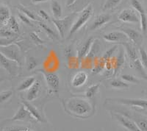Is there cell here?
<instances>
[{
    "instance_id": "1",
    "label": "cell",
    "mask_w": 147,
    "mask_h": 131,
    "mask_svg": "<svg viewBox=\"0 0 147 131\" xmlns=\"http://www.w3.org/2000/svg\"><path fill=\"white\" fill-rule=\"evenodd\" d=\"M63 105L65 111L71 116L78 118H88L94 112V107L88 99L81 97L65 99Z\"/></svg>"
},
{
    "instance_id": "2",
    "label": "cell",
    "mask_w": 147,
    "mask_h": 131,
    "mask_svg": "<svg viewBox=\"0 0 147 131\" xmlns=\"http://www.w3.org/2000/svg\"><path fill=\"white\" fill-rule=\"evenodd\" d=\"M92 14H93V8H92V5H89L88 7H85L83 10L80 13L79 15L78 18L76 20V22L72 24L71 27L70 29V32H69V36H71V35L75 33L76 32L82 28L85 24L87 23L88 21L89 20L90 17H91Z\"/></svg>"
},
{
    "instance_id": "3",
    "label": "cell",
    "mask_w": 147,
    "mask_h": 131,
    "mask_svg": "<svg viewBox=\"0 0 147 131\" xmlns=\"http://www.w3.org/2000/svg\"><path fill=\"white\" fill-rule=\"evenodd\" d=\"M0 52L8 59L17 63L19 66L22 63L21 52L15 44H10L7 47H0Z\"/></svg>"
},
{
    "instance_id": "4",
    "label": "cell",
    "mask_w": 147,
    "mask_h": 131,
    "mask_svg": "<svg viewBox=\"0 0 147 131\" xmlns=\"http://www.w3.org/2000/svg\"><path fill=\"white\" fill-rule=\"evenodd\" d=\"M40 72L43 74L49 87L55 93L58 92L60 88V78L58 76L52 72H46V71L40 70Z\"/></svg>"
},
{
    "instance_id": "5",
    "label": "cell",
    "mask_w": 147,
    "mask_h": 131,
    "mask_svg": "<svg viewBox=\"0 0 147 131\" xmlns=\"http://www.w3.org/2000/svg\"><path fill=\"white\" fill-rule=\"evenodd\" d=\"M0 66L7 71L9 74L15 76L18 72L19 65L17 63L6 57L0 52Z\"/></svg>"
},
{
    "instance_id": "6",
    "label": "cell",
    "mask_w": 147,
    "mask_h": 131,
    "mask_svg": "<svg viewBox=\"0 0 147 131\" xmlns=\"http://www.w3.org/2000/svg\"><path fill=\"white\" fill-rule=\"evenodd\" d=\"M110 100L114 101L122 105H130L133 107H138L143 109L147 110V99H130V98H117Z\"/></svg>"
},
{
    "instance_id": "7",
    "label": "cell",
    "mask_w": 147,
    "mask_h": 131,
    "mask_svg": "<svg viewBox=\"0 0 147 131\" xmlns=\"http://www.w3.org/2000/svg\"><path fill=\"white\" fill-rule=\"evenodd\" d=\"M103 38L106 41L110 43L119 42L121 44H123L124 42H129V39L127 37V35L122 31L110 32L106 35H104Z\"/></svg>"
},
{
    "instance_id": "8",
    "label": "cell",
    "mask_w": 147,
    "mask_h": 131,
    "mask_svg": "<svg viewBox=\"0 0 147 131\" xmlns=\"http://www.w3.org/2000/svg\"><path fill=\"white\" fill-rule=\"evenodd\" d=\"M114 116L122 126L129 131H140L136 123L133 120H130L129 116L122 113H114Z\"/></svg>"
},
{
    "instance_id": "9",
    "label": "cell",
    "mask_w": 147,
    "mask_h": 131,
    "mask_svg": "<svg viewBox=\"0 0 147 131\" xmlns=\"http://www.w3.org/2000/svg\"><path fill=\"white\" fill-rule=\"evenodd\" d=\"M119 19L127 23H138L140 18L136 10L132 9H124L119 15Z\"/></svg>"
},
{
    "instance_id": "10",
    "label": "cell",
    "mask_w": 147,
    "mask_h": 131,
    "mask_svg": "<svg viewBox=\"0 0 147 131\" xmlns=\"http://www.w3.org/2000/svg\"><path fill=\"white\" fill-rule=\"evenodd\" d=\"M72 16H68L65 17V18L63 19H52V22L55 24V27H57V30H58L60 36H61L62 38H63L64 35H65V30H66L68 26H69Z\"/></svg>"
},
{
    "instance_id": "11",
    "label": "cell",
    "mask_w": 147,
    "mask_h": 131,
    "mask_svg": "<svg viewBox=\"0 0 147 131\" xmlns=\"http://www.w3.org/2000/svg\"><path fill=\"white\" fill-rule=\"evenodd\" d=\"M121 31L124 32L127 37L129 38V41H132V42L137 46H140V44L143 42L142 35L139 33L137 30L132 28H128V27H124L121 28Z\"/></svg>"
},
{
    "instance_id": "12",
    "label": "cell",
    "mask_w": 147,
    "mask_h": 131,
    "mask_svg": "<svg viewBox=\"0 0 147 131\" xmlns=\"http://www.w3.org/2000/svg\"><path fill=\"white\" fill-rule=\"evenodd\" d=\"M110 19H111V16L109 14H101V15L97 16L90 27V30H95L100 28L105 24L108 23Z\"/></svg>"
},
{
    "instance_id": "13",
    "label": "cell",
    "mask_w": 147,
    "mask_h": 131,
    "mask_svg": "<svg viewBox=\"0 0 147 131\" xmlns=\"http://www.w3.org/2000/svg\"><path fill=\"white\" fill-rule=\"evenodd\" d=\"M88 80V74L85 72H78L73 76L71 85L74 88H79L86 83Z\"/></svg>"
},
{
    "instance_id": "14",
    "label": "cell",
    "mask_w": 147,
    "mask_h": 131,
    "mask_svg": "<svg viewBox=\"0 0 147 131\" xmlns=\"http://www.w3.org/2000/svg\"><path fill=\"white\" fill-rule=\"evenodd\" d=\"M22 104H23V105L26 108V109L28 111V112L30 113V115L32 116V117L33 118L34 120H36L37 122H44V118L42 117L41 114H40V113H39V111H38L31 103H29V101L22 100Z\"/></svg>"
},
{
    "instance_id": "15",
    "label": "cell",
    "mask_w": 147,
    "mask_h": 131,
    "mask_svg": "<svg viewBox=\"0 0 147 131\" xmlns=\"http://www.w3.org/2000/svg\"><path fill=\"white\" fill-rule=\"evenodd\" d=\"M94 42V38L93 37H90L86 41V42L84 44V45L82 46V48H81L78 52V55H77V58H78L79 61H82L84 58H85L86 56L88 55V54L90 52V49H91L92 45Z\"/></svg>"
},
{
    "instance_id": "16",
    "label": "cell",
    "mask_w": 147,
    "mask_h": 131,
    "mask_svg": "<svg viewBox=\"0 0 147 131\" xmlns=\"http://www.w3.org/2000/svg\"><path fill=\"white\" fill-rule=\"evenodd\" d=\"M31 115L28 112L26 108L24 105H22L19 109L17 111L13 117L10 119V121H24V120H30L31 118Z\"/></svg>"
},
{
    "instance_id": "17",
    "label": "cell",
    "mask_w": 147,
    "mask_h": 131,
    "mask_svg": "<svg viewBox=\"0 0 147 131\" xmlns=\"http://www.w3.org/2000/svg\"><path fill=\"white\" fill-rule=\"evenodd\" d=\"M40 89V82L39 80H35L34 84L32 85L30 89L28 90V92L27 94V99L29 102L34 101L38 96L39 92Z\"/></svg>"
},
{
    "instance_id": "18",
    "label": "cell",
    "mask_w": 147,
    "mask_h": 131,
    "mask_svg": "<svg viewBox=\"0 0 147 131\" xmlns=\"http://www.w3.org/2000/svg\"><path fill=\"white\" fill-rule=\"evenodd\" d=\"M122 45L124 46V49L126 50L127 55H128L129 58L131 61V62H134L136 61L137 59H138V54L136 50V49L129 42H124L121 44Z\"/></svg>"
},
{
    "instance_id": "19",
    "label": "cell",
    "mask_w": 147,
    "mask_h": 131,
    "mask_svg": "<svg viewBox=\"0 0 147 131\" xmlns=\"http://www.w3.org/2000/svg\"><path fill=\"white\" fill-rule=\"evenodd\" d=\"M132 66H133L134 69L137 71V72L138 73L139 75L142 77L143 79H144L146 81H147V72L146 71V69H144V66L142 65V63L140 62V59H137L136 61L132 62Z\"/></svg>"
},
{
    "instance_id": "20",
    "label": "cell",
    "mask_w": 147,
    "mask_h": 131,
    "mask_svg": "<svg viewBox=\"0 0 147 131\" xmlns=\"http://www.w3.org/2000/svg\"><path fill=\"white\" fill-rule=\"evenodd\" d=\"M10 12L8 7L5 5L0 6V24H6L10 18Z\"/></svg>"
},
{
    "instance_id": "21",
    "label": "cell",
    "mask_w": 147,
    "mask_h": 131,
    "mask_svg": "<svg viewBox=\"0 0 147 131\" xmlns=\"http://www.w3.org/2000/svg\"><path fill=\"white\" fill-rule=\"evenodd\" d=\"M51 9L55 19H60L62 16V6L57 0H52L51 2Z\"/></svg>"
},
{
    "instance_id": "22",
    "label": "cell",
    "mask_w": 147,
    "mask_h": 131,
    "mask_svg": "<svg viewBox=\"0 0 147 131\" xmlns=\"http://www.w3.org/2000/svg\"><path fill=\"white\" fill-rule=\"evenodd\" d=\"M35 78L33 77H30L25 79L24 80L22 81L21 82V84L18 86V91H26V90H29L30 88L34 84V82H35Z\"/></svg>"
},
{
    "instance_id": "23",
    "label": "cell",
    "mask_w": 147,
    "mask_h": 131,
    "mask_svg": "<svg viewBox=\"0 0 147 131\" xmlns=\"http://www.w3.org/2000/svg\"><path fill=\"white\" fill-rule=\"evenodd\" d=\"M7 27H8L10 30H11L12 31L15 33H18L19 32V30H20V27H19V24H18V22H17L16 19L15 17L11 16L10 18L9 19V20L7 22Z\"/></svg>"
},
{
    "instance_id": "24",
    "label": "cell",
    "mask_w": 147,
    "mask_h": 131,
    "mask_svg": "<svg viewBox=\"0 0 147 131\" xmlns=\"http://www.w3.org/2000/svg\"><path fill=\"white\" fill-rule=\"evenodd\" d=\"M99 83H96V84H94L90 86L86 90L85 93V97H87L88 99H92L96 96V94H97L98 91H99Z\"/></svg>"
},
{
    "instance_id": "25",
    "label": "cell",
    "mask_w": 147,
    "mask_h": 131,
    "mask_svg": "<svg viewBox=\"0 0 147 131\" xmlns=\"http://www.w3.org/2000/svg\"><path fill=\"white\" fill-rule=\"evenodd\" d=\"M110 86L111 87L114 88H118V89H124V88H128L129 87V83L126 82L123 80H119V79H115L110 82Z\"/></svg>"
},
{
    "instance_id": "26",
    "label": "cell",
    "mask_w": 147,
    "mask_h": 131,
    "mask_svg": "<svg viewBox=\"0 0 147 131\" xmlns=\"http://www.w3.org/2000/svg\"><path fill=\"white\" fill-rule=\"evenodd\" d=\"M122 0H106L103 5V10H110L116 7L121 2Z\"/></svg>"
},
{
    "instance_id": "27",
    "label": "cell",
    "mask_w": 147,
    "mask_h": 131,
    "mask_svg": "<svg viewBox=\"0 0 147 131\" xmlns=\"http://www.w3.org/2000/svg\"><path fill=\"white\" fill-rule=\"evenodd\" d=\"M130 2L132 6L133 7V8L136 10V11H137L139 15L146 13L144 6H143V5L139 0H130Z\"/></svg>"
},
{
    "instance_id": "28",
    "label": "cell",
    "mask_w": 147,
    "mask_h": 131,
    "mask_svg": "<svg viewBox=\"0 0 147 131\" xmlns=\"http://www.w3.org/2000/svg\"><path fill=\"white\" fill-rule=\"evenodd\" d=\"M16 33L7 27H2L0 28V38H11L15 36Z\"/></svg>"
},
{
    "instance_id": "29",
    "label": "cell",
    "mask_w": 147,
    "mask_h": 131,
    "mask_svg": "<svg viewBox=\"0 0 147 131\" xmlns=\"http://www.w3.org/2000/svg\"><path fill=\"white\" fill-rule=\"evenodd\" d=\"M39 24H40V27L43 28V30L45 31L46 33H47V35L49 36V38H53V39L54 38H58V35H57V33H56V32H55L54 30H52V29H51L49 27H48L47 24H44V23H41V22H40V23H39Z\"/></svg>"
},
{
    "instance_id": "30",
    "label": "cell",
    "mask_w": 147,
    "mask_h": 131,
    "mask_svg": "<svg viewBox=\"0 0 147 131\" xmlns=\"http://www.w3.org/2000/svg\"><path fill=\"white\" fill-rule=\"evenodd\" d=\"M140 28L144 35L147 33V16L146 13L140 14Z\"/></svg>"
},
{
    "instance_id": "31",
    "label": "cell",
    "mask_w": 147,
    "mask_h": 131,
    "mask_svg": "<svg viewBox=\"0 0 147 131\" xmlns=\"http://www.w3.org/2000/svg\"><path fill=\"white\" fill-rule=\"evenodd\" d=\"M121 80L125 81L127 83H133V84H139L140 80L135 76L131 74H123L121 75Z\"/></svg>"
},
{
    "instance_id": "32",
    "label": "cell",
    "mask_w": 147,
    "mask_h": 131,
    "mask_svg": "<svg viewBox=\"0 0 147 131\" xmlns=\"http://www.w3.org/2000/svg\"><path fill=\"white\" fill-rule=\"evenodd\" d=\"M139 54H140V62L144 66V69H146L147 72V52L142 47H140L139 49Z\"/></svg>"
},
{
    "instance_id": "33",
    "label": "cell",
    "mask_w": 147,
    "mask_h": 131,
    "mask_svg": "<svg viewBox=\"0 0 147 131\" xmlns=\"http://www.w3.org/2000/svg\"><path fill=\"white\" fill-rule=\"evenodd\" d=\"M18 8L19 9V10L22 12V14H24V15H25L26 16L28 17L30 19H32V20H34V21L37 20L36 16H35V14H34L32 11H30V10H29L28 9L22 7V6H18Z\"/></svg>"
},
{
    "instance_id": "34",
    "label": "cell",
    "mask_w": 147,
    "mask_h": 131,
    "mask_svg": "<svg viewBox=\"0 0 147 131\" xmlns=\"http://www.w3.org/2000/svg\"><path fill=\"white\" fill-rule=\"evenodd\" d=\"M13 95V91L8 90L0 92V104L5 103V101L8 100Z\"/></svg>"
},
{
    "instance_id": "35",
    "label": "cell",
    "mask_w": 147,
    "mask_h": 131,
    "mask_svg": "<svg viewBox=\"0 0 147 131\" xmlns=\"http://www.w3.org/2000/svg\"><path fill=\"white\" fill-rule=\"evenodd\" d=\"M38 66V61L33 57H29L27 61V67L29 71L33 70Z\"/></svg>"
},
{
    "instance_id": "36",
    "label": "cell",
    "mask_w": 147,
    "mask_h": 131,
    "mask_svg": "<svg viewBox=\"0 0 147 131\" xmlns=\"http://www.w3.org/2000/svg\"><path fill=\"white\" fill-rule=\"evenodd\" d=\"M134 122L136 123L140 131H147V120L144 119H137Z\"/></svg>"
},
{
    "instance_id": "37",
    "label": "cell",
    "mask_w": 147,
    "mask_h": 131,
    "mask_svg": "<svg viewBox=\"0 0 147 131\" xmlns=\"http://www.w3.org/2000/svg\"><path fill=\"white\" fill-rule=\"evenodd\" d=\"M16 38H0V47H7L16 41Z\"/></svg>"
},
{
    "instance_id": "38",
    "label": "cell",
    "mask_w": 147,
    "mask_h": 131,
    "mask_svg": "<svg viewBox=\"0 0 147 131\" xmlns=\"http://www.w3.org/2000/svg\"><path fill=\"white\" fill-rule=\"evenodd\" d=\"M118 48V46H114L113 47H112V48H110L109 50H107V52L105 53V55H103V57H102V59H103L104 61H109L110 58H111V57H112V55H113V53L115 52V51L116 50V49Z\"/></svg>"
},
{
    "instance_id": "39",
    "label": "cell",
    "mask_w": 147,
    "mask_h": 131,
    "mask_svg": "<svg viewBox=\"0 0 147 131\" xmlns=\"http://www.w3.org/2000/svg\"><path fill=\"white\" fill-rule=\"evenodd\" d=\"M124 62V51L121 50V52H120V54H119L118 58L115 61V66H114V67H115V69H119L121 66L123 65Z\"/></svg>"
},
{
    "instance_id": "40",
    "label": "cell",
    "mask_w": 147,
    "mask_h": 131,
    "mask_svg": "<svg viewBox=\"0 0 147 131\" xmlns=\"http://www.w3.org/2000/svg\"><path fill=\"white\" fill-rule=\"evenodd\" d=\"M30 38L32 39V41H33L34 43H35V44H43L44 43H45V41L42 40V39L40 38L38 35L35 33V32H31L30 35Z\"/></svg>"
},
{
    "instance_id": "41",
    "label": "cell",
    "mask_w": 147,
    "mask_h": 131,
    "mask_svg": "<svg viewBox=\"0 0 147 131\" xmlns=\"http://www.w3.org/2000/svg\"><path fill=\"white\" fill-rule=\"evenodd\" d=\"M18 18L20 19V20L22 21L23 23H24L25 24H27V25L29 26H32V24L31 23V22H30V19H29L28 17L26 16L24 14H18Z\"/></svg>"
},
{
    "instance_id": "42",
    "label": "cell",
    "mask_w": 147,
    "mask_h": 131,
    "mask_svg": "<svg viewBox=\"0 0 147 131\" xmlns=\"http://www.w3.org/2000/svg\"><path fill=\"white\" fill-rule=\"evenodd\" d=\"M38 14H39V16H40V18H41V19H44V20L49 21V19H50V18H49V16L47 12L44 11V10H39Z\"/></svg>"
},
{
    "instance_id": "43",
    "label": "cell",
    "mask_w": 147,
    "mask_h": 131,
    "mask_svg": "<svg viewBox=\"0 0 147 131\" xmlns=\"http://www.w3.org/2000/svg\"><path fill=\"white\" fill-rule=\"evenodd\" d=\"M23 128H7L3 131H20Z\"/></svg>"
},
{
    "instance_id": "44",
    "label": "cell",
    "mask_w": 147,
    "mask_h": 131,
    "mask_svg": "<svg viewBox=\"0 0 147 131\" xmlns=\"http://www.w3.org/2000/svg\"><path fill=\"white\" fill-rule=\"evenodd\" d=\"M76 1H77V0H67L66 5L68 6V7H69V6H71L72 5H74V4L75 3Z\"/></svg>"
},
{
    "instance_id": "45",
    "label": "cell",
    "mask_w": 147,
    "mask_h": 131,
    "mask_svg": "<svg viewBox=\"0 0 147 131\" xmlns=\"http://www.w3.org/2000/svg\"><path fill=\"white\" fill-rule=\"evenodd\" d=\"M49 0H32V2L33 3H40V2H46Z\"/></svg>"
},
{
    "instance_id": "46",
    "label": "cell",
    "mask_w": 147,
    "mask_h": 131,
    "mask_svg": "<svg viewBox=\"0 0 147 131\" xmlns=\"http://www.w3.org/2000/svg\"><path fill=\"white\" fill-rule=\"evenodd\" d=\"M20 131H28V129H27V128H22Z\"/></svg>"
},
{
    "instance_id": "47",
    "label": "cell",
    "mask_w": 147,
    "mask_h": 131,
    "mask_svg": "<svg viewBox=\"0 0 147 131\" xmlns=\"http://www.w3.org/2000/svg\"><path fill=\"white\" fill-rule=\"evenodd\" d=\"M5 80V79H4V78H2V77H0V83H1V82H2V81H4Z\"/></svg>"
}]
</instances>
